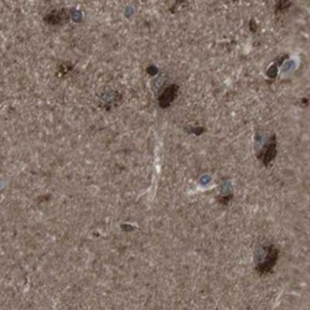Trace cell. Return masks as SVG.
Wrapping results in <instances>:
<instances>
[{"label": "cell", "mask_w": 310, "mask_h": 310, "mask_svg": "<svg viewBox=\"0 0 310 310\" xmlns=\"http://www.w3.org/2000/svg\"><path fill=\"white\" fill-rule=\"evenodd\" d=\"M250 29H251V31H252V33H256V31H257V24H256V21H254L253 19L250 21Z\"/></svg>", "instance_id": "7"}, {"label": "cell", "mask_w": 310, "mask_h": 310, "mask_svg": "<svg viewBox=\"0 0 310 310\" xmlns=\"http://www.w3.org/2000/svg\"><path fill=\"white\" fill-rule=\"evenodd\" d=\"M277 67H278V66L274 63V65H273L272 67H271L270 70H268V76L272 77V78H274V77L277 76Z\"/></svg>", "instance_id": "6"}, {"label": "cell", "mask_w": 310, "mask_h": 310, "mask_svg": "<svg viewBox=\"0 0 310 310\" xmlns=\"http://www.w3.org/2000/svg\"><path fill=\"white\" fill-rule=\"evenodd\" d=\"M278 256H279V251L274 247V246H268L266 248V257H264V261H262L261 263L257 266V272L259 274H266V273L271 272L273 267L277 263Z\"/></svg>", "instance_id": "2"}, {"label": "cell", "mask_w": 310, "mask_h": 310, "mask_svg": "<svg viewBox=\"0 0 310 310\" xmlns=\"http://www.w3.org/2000/svg\"><path fill=\"white\" fill-rule=\"evenodd\" d=\"M303 104H304V106H308V104H309V99L304 98V99H303Z\"/></svg>", "instance_id": "9"}, {"label": "cell", "mask_w": 310, "mask_h": 310, "mask_svg": "<svg viewBox=\"0 0 310 310\" xmlns=\"http://www.w3.org/2000/svg\"><path fill=\"white\" fill-rule=\"evenodd\" d=\"M277 136L273 134V136H271L270 142L267 143V144L262 148L261 152L257 154V158L262 161V164H263L264 166L270 165V164L274 160L275 156H277Z\"/></svg>", "instance_id": "1"}, {"label": "cell", "mask_w": 310, "mask_h": 310, "mask_svg": "<svg viewBox=\"0 0 310 310\" xmlns=\"http://www.w3.org/2000/svg\"><path fill=\"white\" fill-rule=\"evenodd\" d=\"M190 131H193V133H195L196 136H200V134L204 133L205 128H194V129H190Z\"/></svg>", "instance_id": "8"}, {"label": "cell", "mask_w": 310, "mask_h": 310, "mask_svg": "<svg viewBox=\"0 0 310 310\" xmlns=\"http://www.w3.org/2000/svg\"><path fill=\"white\" fill-rule=\"evenodd\" d=\"M66 13H63V10L61 11H58V13H51L50 15H47L46 17V21L49 22V24H61L62 21H65L66 20Z\"/></svg>", "instance_id": "4"}, {"label": "cell", "mask_w": 310, "mask_h": 310, "mask_svg": "<svg viewBox=\"0 0 310 310\" xmlns=\"http://www.w3.org/2000/svg\"><path fill=\"white\" fill-rule=\"evenodd\" d=\"M177 95H179V86L175 83L170 84L165 90L161 92V95L158 98V103L160 108H168L173 102L176 99Z\"/></svg>", "instance_id": "3"}, {"label": "cell", "mask_w": 310, "mask_h": 310, "mask_svg": "<svg viewBox=\"0 0 310 310\" xmlns=\"http://www.w3.org/2000/svg\"><path fill=\"white\" fill-rule=\"evenodd\" d=\"M291 6V1H278L277 4H275V13H283V11L288 10L289 8Z\"/></svg>", "instance_id": "5"}]
</instances>
